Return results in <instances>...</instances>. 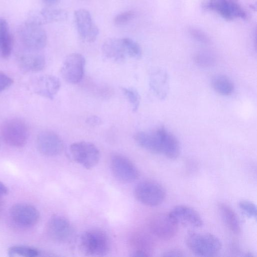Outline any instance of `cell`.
<instances>
[{
  "label": "cell",
  "mask_w": 257,
  "mask_h": 257,
  "mask_svg": "<svg viewBox=\"0 0 257 257\" xmlns=\"http://www.w3.org/2000/svg\"><path fill=\"white\" fill-rule=\"evenodd\" d=\"M186 243L194 254L199 256H214L221 249L220 240L210 233L189 232L186 237Z\"/></svg>",
  "instance_id": "obj_1"
},
{
  "label": "cell",
  "mask_w": 257,
  "mask_h": 257,
  "mask_svg": "<svg viewBox=\"0 0 257 257\" xmlns=\"http://www.w3.org/2000/svg\"><path fill=\"white\" fill-rule=\"evenodd\" d=\"M79 245L82 253L88 256L104 255L109 252L110 247L107 235L98 229L83 232L80 237Z\"/></svg>",
  "instance_id": "obj_2"
},
{
  "label": "cell",
  "mask_w": 257,
  "mask_h": 257,
  "mask_svg": "<svg viewBox=\"0 0 257 257\" xmlns=\"http://www.w3.org/2000/svg\"><path fill=\"white\" fill-rule=\"evenodd\" d=\"M1 134L7 145L15 148H22L27 142L29 130L23 120L19 118H11L3 123Z\"/></svg>",
  "instance_id": "obj_3"
},
{
  "label": "cell",
  "mask_w": 257,
  "mask_h": 257,
  "mask_svg": "<svg viewBox=\"0 0 257 257\" xmlns=\"http://www.w3.org/2000/svg\"><path fill=\"white\" fill-rule=\"evenodd\" d=\"M134 194L142 204L154 207L162 203L166 197V191L164 188L157 182L144 181L136 186Z\"/></svg>",
  "instance_id": "obj_4"
},
{
  "label": "cell",
  "mask_w": 257,
  "mask_h": 257,
  "mask_svg": "<svg viewBox=\"0 0 257 257\" xmlns=\"http://www.w3.org/2000/svg\"><path fill=\"white\" fill-rule=\"evenodd\" d=\"M20 38L24 46L32 51L43 49L47 43V35L40 25L32 20H28L21 27Z\"/></svg>",
  "instance_id": "obj_5"
},
{
  "label": "cell",
  "mask_w": 257,
  "mask_h": 257,
  "mask_svg": "<svg viewBox=\"0 0 257 257\" xmlns=\"http://www.w3.org/2000/svg\"><path fill=\"white\" fill-rule=\"evenodd\" d=\"M72 159L87 169L95 167L99 162L100 152L92 143L79 142L72 144L70 147Z\"/></svg>",
  "instance_id": "obj_6"
},
{
  "label": "cell",
  "mask_w": 257,
  "mask_h": 257,
  "mask_svg": "<svg viewBox=\"0 0 257 257\" xmlns=\"http://www.w3.org/2000/svg\"><path fill=\"white\" fill-rule=\"evenodd\" d=\"M178 225L170 213L154 214L148 221V226L152 233L164 240H168L174 237L177 232Z\"/></svg>",
  "instance_id": "obj_7"
},
{
  "label": "cell",
  "mask_w": 257,
  "mask_h": 257,
  "mask_svg": "<svg viewBox=\"0 0 257 257\" xmlns=\"http://www.w3.org/2000/svg\"><path fill=\"white\" fill-rule=\"evenodd\" d=\"M85 58L80 54L72 53L65 59L60 72L64 80L70 84H77L82 79L84 74Z\"/></svg>",
  "instance_id": "obj_8"
},
{
  "label": "cell",
  "mask_w": 257,
  "mask_h": 257,
  "mask_svg": "<svg viewBox=\"0 0 257 257\" xmlns=\"http://www.w3.org/2000/svg\"><path fill=\"white\" fill-rule=\"evenodd\" d=\"M110 167L114 176L119 181L131 183L138 179L139 172L135 164L125 157L114 154L110 159Z\"/></svg>",
  "instance_id": "obj_9"
},
{
  "label": "cell",
  "mask_w": 257,
  "mask_h": 257,
  "mask_svg": "<svg viewBox=\"0 0 257 257\" xmlns=\"http://www.w3.org/2000/svg\"><path fill=\"white\" fill-rule=\"evenodd\" d=\"M46 232L52 240L59 243H66L72 238L74 229L66 218L59 215H54L47 222Z\"/></svg>",
  "instance_id": "obj_10"
},
{
  "label": "cell",
  "mask_w": 257,
  "mask_h": 257,
  "mask_svg": "<svg viewBox=\"0 0 257 257\" xmlns=\"http://www.w3.org/2000/svg\"><path fill=\"white\" fill-rule=\"evenodd\" d=\"M10 215L16 224L23 227L35 226L40 219V213L37 209L33 205L24 203L13 205L10 210Z\"/></svg>",
  "instance_id": "obj_11"
},
{
  "label": "cell",
  "mask_w": 257,
  "mask_h": 257,
  "mask_svg": "<svg viewBox=\"0 0 257 257\" xmlns=\"http://www.w3.org/2000/svg\"><path fill=\"white\" fill-rule=\"evenodd\" d=\"M205 8L216 12L227 20L245 19L247 17L243 8L234 0H209L205 4Z\"/></svg>",
  "instance_id": "obj_12"
},
{
  "label": "cell",
  "mask_w": 257,
  "mask_h": 257,
  "mask_svg": "<svg viewBox=\"0 0 257 257\" xmlns=\"http://www.w3.org/2000/svg\"><path fill=\"white\" fill-rule=\"evenodd\" d=\"M36 146L39 152L43 155L54 157L60 155L64 149L61 138L55 132L43 131L37 137Z\"/></svg>",
  "instance_id": "obj_13"
},
{
  "label": "cell",
  "mask_w": 257,
  "mask_h": 257,
  "mask_svg": "<svg viewBox=\"0 0 257 257\" xmlns=\"http://www.w3.org/2000/svg\"><path fill=\"white\" fill-rule=\"evenodd\" d=\"M74 18L78 33L81 39L89 43L95 41L99 30L90 13L85 9H79L75 12Z\"/></svg>",
  "instance_id": "obj_14"
},
{
  "label": "cell",
  "mask_w": 257,
  "mask_h": 257,
  "mask_svg": "<svg viewBox=\"0 0 257 257\" xmlns=\"http://www.w3.org/2000/svg\"><path fill=\"white\" fill-rule=\"evenodd\" d=\"M61 86L59 79L52 75H44L34 79L31 85L32 90L42 97L53 99Z\"/></svg>",
  "instance_id": "obj_15"
},
{
  "label": "cell",
  "mask_w": 257,
  "mask_h": 257,
  "mask_svg": "<svg viewBox=\"0 0 257 257\" xmlns=\"http://www.w3.org/2000/svg\"><path fill=\"white\" fill-rule=\"evenodd\" d=\"M170 214L179 225L193 228L203 225V220L195 209L185 205H178L173 208Z\"/></svg>",
  "instance_id": "obj_16"
},
{
  "label": "cell",
  "mask_w": 257,
  "mask_h": 257,
  "mask_svg": "<svg viewBox=\"0 0 257 257\" xmlns=\"http://www.w3.org/2000/svg\"><path fill=\"white\" fill-rule=\"evenodd\" d=\"M133 248L132 256H149L155 248V242L152 236L145 232L135 233L131 240Z\"/></svg>",
  "instance_id": "obj_17"
},
{
  "label": "cell",
  "mask_w": 257,
  "mask_h": 257,
  "mask_svg": "<svg viewBox=\"0 0 257 257\" xmlns=\"http://www.w3.org/2000/svg\"><path fill=\"white\" fill-rule=\"evenodd\" d=\"M101 49L104 56L113 62H122L127 57L122 38L106 40L102 44Z\"/></svg>",
  "instance_id": "obj_18"
},
{
  "label": "cell",
  "mask_w": 257,
  "mask_h": 257,
  "mask_svg": "<svg viewBox=\"0 0 257 257\" xmlns=\"http://www.w3.org/2000/svg\"><path fill=\"white\" fill-rule=\"evenodd\" d=\"M134 139L142 148L155 154H161V136L159 127L150 132L136 133Z\"/></svg>",
  "instance_id": "obj_19"
},
{
  "label": "cell",
  "mask_w": 257,
  "mask_h": 257,
  "mask_svg": "<svg viewBox=\"0 0 257 257\" xmlns=\"http://www.w3.org/2000/svg\"><path fill=\"white\" fill-rule=\"evenodd\" d=\"M159 130L161 136V154L171 159H176L181 151L179 141L164 126L159 127Z\"/></svg>",
  "instance_id": "obj_20"
},
{
  "label": "cell",
  "mask_w": 257,
  "mask_h": 257,
  "mask_svg": "<svg viewBox=\"0 0 257 257\" xmlns=\"http://www.w3.org/2000/svg\"><path fill=\"white\" fill-rule=\"evenodd\" d=\"M21 69L27 72H38L42 70L46 65L44 56L38 53H26L19 59Z\"/></svg>",
  "instance_id": "obj_21"
},
{
  "label": "cell",
  "mask_w": 257,
  "mask_h": 257,
  "mask_svg": "<svg viewBox=\"0 0 257 257\" xmlns=\"http://www.w3.org/2000/svg\"><path fill=\"white\" fill-rule=\"evenodd\" d=\"M67 17V13L62 9L47 8L42 9L39 14L30 20L42 25L46 23L65 21Z\"/></svg>",
  "instance_id": "obj_22"
},
{
  "label": "cell",
  "mask_w": 257,
  "mask_h": 257,
  "mask_svg": "<svg viewBox=\"0 0 257 257\" xmlns=\"http://www.w3.org/2000/svg\"><path fill=\"white\" fill-rule=\"evenodd\" d=\"M168 75L163 70H158L150 77V86L157 96L164 99L168 92Z\"/></svg>",
  "instance_id": "obj_23"
},
{
  "label": "cell",
  "mask_w": 257,
  "mask_h": 257,
  "mask_svg": "<svg viewBox=\"0 0 257 257\" xmlns=\"http://www.w3.org/2000/svg\"><path fill=\"white\" fill-rule=\"evenodd\" d=\"M13 41L6 20L0 18V58H8L12 51Z\"/></svg>",
  "instance_id": "obj_24"
},
{
  "label": "cell",
  "mask_w": 257,
  "mask_h": 257,
  "mask_svg": "<svg viewBox=\"0 0 257 257\" xmlns=\"http://www.w3.org/2000/svg\"><path fill=\"white\" fill-rule=\"evenodd\" d=\"M218 209L221 218L227 227L233 233H240L241 228L239 219L235 212L228 205L220 203Z\"/></svg>",
  "instance_id": "obj_25"
},
{
  "label": "cell",
  "mask_w": 257,
  "mask_h": 257,
  "mask_svg": "<svg viewBox=\"0 0 257 257\" xmlns=\"http://www.w3.org/2000/svg\"><path fill=\"white\" fill-rule=\"evenodd\" d=\"M211 84L214 90L222 95H231L234 90V85L232 81L223 75L215 76L212 78Z\"/></svg>",
  "instance_id": "obj_26"
},
{
  "label": "cell",
  "mask_w": 257,
  "mask_h": 257,
  "mask_svg": "<svg viewBox=\"0 0 257 257\" xmlns=\"http://www.w3.org/2000/svg\"><path fill=\"white\" fill-rule=\"evenodd\" d=\"M7 253L9 256L36 257L40 255L41 251L31 246L15 245L9 247Z\"/></svg>",
  "instance_id": "obj_27"
},
{
  "label": "cell",
  "mask_w": 257,
  "mask_h": 257,
  "mask_svg": "<svg viewBox=\"0 0 257 257\" xmlns=\"http://www.w3.org/2000/svg\"><path fill=\"white\" fill-rule=\"evenodd\" d=\"M194 61L198 66L208 68L212 67L216 63V58L211 53L202 51L196 53L194 56Z\"/></svg>",
  "instance_id": "obj_28"
},
{
  "label": "cell",
  "mask_w": 257,
  "mask_h": 257,
  "mask_svg": "<svg viewBox=\"0 0 257 257\" xmlns=\"http://www.w3.org/2000/svg\"><path fill=\"white\" fill-rule=\"evenodd\" d=\"M121 89L127 101L130 103L133 111L134 112L137 111L141 100L138 91L133 87H122Z\"/></svg>",
  "instance_id": "obj_29"
},
{
  "label": "cell",
  "mask_w": 257,
  "mask_h": 257,
  "mask_svg": "<svg viewBox=\"0 0 257 257\" xmlns=\"http://www.w3.org/2000/svg\"><path fill=\"white\" fill-rule=\"evenodd\" d=\"M122 40L127 57L135 59H138L141 57L142 49L138 43L128 38H123Z\"/></svg>",
  "instance_id": "obj_30"
},
{
  "label": "cell",
  "mask_w": 257,
  "mask_h": 257,
  "mask_svg": "<svg viewBox=\"0 0 257 257\" xmlns=\"http://www.w3.org/2000/svg\"><path fill=\"white\" fill-rule=\"evenodd\" d=\"M135 13L132 11H127L117 14L113 19L114 24L118 26L125 25L134 18Z\"/></svg>",
  "instance_id": "obj_31"
},
{
  "label": "cell",
  "mask_w": 257,
  "mask_h": 257,
  "mask_svg": "<svg viewBox=\"0 0 257 257\" xmlns=\"http://www.w3.org/2000/svg\"><path fill=\"white\" fill-rule=\"evenodd\" d=\"M239 207L242 212L248 217L256 218V207L251 202L241 200L239 202Z\"/></svg>",
  "instance_id": "obj_32"
},
{
  "label": "cell",
  "mask_w": 257,
  "mask_h": 257,
  "mask_svg": "<svg viewBox=\"0 0 257 257\" xmlns=\"http://www.w3.org/2000/svg\"><path fill=\"white\" fill-rule=\"evenodd\" d=\"M189 33L195 40L200 43L203 44L210 43V39L208 36L200 29L192 28L190 29Z\"/></svg>",
  "instance_id": "obj_33"
},
{
  "label": "cell",
  "mask_w": 257,
  "mask_h": 257,
  "mask_svg": "<svg viewBox=\"0 0 257 257\" xmlns=\"http://www.w3.org/2000/svg\"><path fill=\"white\" fill-rule=\"evenodd\" d=\"M13 83V80L11 77L0 72V93L9 88Z\"/></svg>",
  "instance_id": "obj_34"
},
{
  "label": "cell",
  "mask_w": 257,
  "mask_h": 257,
  "mask_svg": "<svg viewBox=\"0 0 257 257\" xmlns=\"http://www.w3.org/2000/svg\"><path fill=\"white\" fill-rule=\"evenodd\" d=\"M86 122L90 125H98L101 123V119L97 116H90L86 118Z\"/></svg>",
  "instance_id": "obj_35"
},
{
  "label": "cell",
  "mask_w": 257,
  "mask_h": 257,
  "mask_svg": "<svg viewBox=\"0 0 257 257\" xmlns=\"http://www.w3.org/2000/svg\"><path fill=\"white\" fill-rule=\"evenodd\" d=\"M163 256H184L182 252L179 249H170L163 253Z\"/></svg>",
  "instance_id": "obj_36"
},
{
  "label": "cell",
  "mask_w": 257,
  "mask_h": 257,
  "mask_svg": "<svg viewBox=\"0 0 257 257\" xmlns=\"http://www.w3.org/2000/svg\"><path fill=\"white\" fill-rule=\"evenodd\" d=\"M9 192L8 187L3 182L0 181V199L6 196Z\"/></svg>",
  "instance_id": "obj_37"
},
{
  "label": "cell",
  "mask_w": 257,
  "mask_h": 257,
  "mask_svg": "<svg viewBox=\"0 0 257 257\" xmlns=\"http://www.w3.org/2000/svg\"><path fill=\"white\" fill-rule=\"evenodd\" d=\"M43 2L49 5H52L57 3L59 0H43Z\"/></svg>",
  "instance_id": "obj_38"
}]
</instances>
